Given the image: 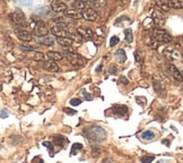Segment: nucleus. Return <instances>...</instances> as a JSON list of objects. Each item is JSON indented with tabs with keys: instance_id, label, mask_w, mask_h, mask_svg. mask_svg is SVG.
Here are the masks:
<instances>
[{
	"instance_id": "nucleus-30",
	"label": "nucleus",
	"mask_w": 183,
	"mask_h": 163,
	"mask_svg": "<svg viewBox=\"0 0 183 163\" xmlns=\"http://www.w3.org/2000/svg\"><path fill=\"white\" fill-rule=\"evenodd\" d=\"M44 58H45V55H43L42 52H35L34 55H33V59L34 60H44Z\"/></svg>"
},
{
	"instance_id": "nucleus-21",
	"label": "nucleus",
	"mask_w": 183,
	"mask_h": 163,
	"mask_svg": "<svg viewBox=\"0 0 183 163\" xmlns=\"http://www.w3.org/2000/svg\"><path fill=\"white\" fill-rule=\"evenodd\" d=\"M88 5L89 6H92L90 8H103V7L106 6V1H104V0H99V1H94V0H90L89 3H88Z\"/></svg>"
},
{
	"instance_id": "nucleus-33",
	"label": "nucleus",
	"mask_w": 183,
	"mask_h": 163,
	"mask_svg": "<svg viewBox=\"0 0 183 163\" xmlns=\"http://www.w3.org/2000/svg\"><path fill=\"white\" fill-rule=\"evenodd\" d=\"M148 43H149V45H150V47L153 48V49H157L158 44H160L158 42H157V41H155L153 38H150V40L148 41Z\"/></svg>"
},
{
	"instance_id": "nucleus-44",
	"label": "nucleus",
	"mask_w": 183,
	"mask_h": 163,
	"mask_svg": "<svg viewBox=\"0 0 183 163\" xmlns=\"http://www.w3.org/2000/svg\"><path fill=\"white\" fill-rule=\"evenodd\" d=\"M0 90H1V84H0Z\"/></svg>"
},
{
	"instance_id": "nucleus-28",
	"label": "nucleus",
	"mask_w": 183,
	"mask_h": 163,
	"mask_svg": "<svg viewBox=\"0 0 183 163\" xmlns=\"http://www.w3.org/2000/svg\"><path fill=\"white\" fill-rule=\"evenodd\" d=\"M125 41L128 43H131L134 41V33H132V29H125Z\"/></svg>"
},
{
	"instance_id": "nucleus-8",
	"label": "nucleus",
	"mask_w": 183,
	"mask_h": 163,
	"mask_svg": "<svg viewBox=\"0 0 183 163\" xmlns=\"http://www.w3.org/2000/svg\"><path fill=\"white\" fill-rule=\"evenodd\" d=\"M151 19L154 20V23L156 24V25H160H160H163V24L165 23V15L156 9V10H154V13H153Z\"/></svg>"
},
{
	"instance_id": "nucleus-42",
	"label": "nucleus",
	"mask_w": 183,
	"mask_h": 163,
	"mask_svg": "<svg viewBox=\"0 0 183 163\" xmlns=\"http://www.w3.org/2000/svg\"><path fill=\"white\" fill-rule=\"evenodd\" d=\"M120 82H122V84H128V83H129L128 79L125 78V77H123V76H121V77H120Z\"/></svg>"
},
{
	"instance_id": "nucleus-13",
	"label": "nucleus",
	"mask_w": 183,
	"mask_h": 163,
	"mask_svg": "<svg viewBox=\"0 0 183 163\" xmlns=\"http://www.w3.org/2000/svg\"><path fill=\"white\" fill-rule=\"evenodd\" d=\"M51 8L55 13H64L67 10V5L64 3H61V1H52Z\"/></svg>"
},
{
	"instance_id": "nucleus-6",
	"label": "nucleus",
	"mask_w": 183,
	"mask_h": 163,
	"mask_svg": "<svg viewBox=\"0 0 183 163\" xmlns=\"http://www.w3.org/2000/svg\"><path fill=\"white\" fill-rule=\"evenodd\" d=\"M48 33H49V29L47 27L45 23L42 22V20H38L34 27V34L36 35V38L45 36V35H48Z\"/></svg>"
},
{
	"instance_id": "nucleus-24",
	"label": "nucleus",
	"mask_w": 183,
	"mask_h": 163,
	"mask_svg": "<svg viewBox=\"0 0 183 163\" xmlns=\"http://www.w3.org/2000/svg\"><path fill=\"white\" fill-rule=\"evenodd\" d=\"M71 6L74 7L73 9H76V10H79L80 12L81 9H85L87 7V3L86 1H74L71 3Z\"/></svg>"
},
{
	"instance_id": "nucleus-11",
	"label": "nucleus",
	"mask_w": 183,
	"mask_h": 163,
	"mask_svg": "<svg viewBox=\"0 0 183 163\" xmlns=\"http://www.w3.org/2000/svg\"><path fill=\"white\" fill-rule=\"evenodd\" d=\"M35 41L38 42V44H42V45H53L54 44V38L50 36V35H45V36H42V38H36Z\"/></svg>"
},
{
	"instance_id": "nucleus-31",
	"label": "nucleus",
	"mask_w": 183,
	"mask_h": 163,
	"mask_svg": "<svg viewBox=\"0 0 183 163\" xmlns=\"http://www.w3.org/2000/svg\"><path fill=\"white\" fill-rule=\"evenodd\" d=\"M119 42H120L119 38L114 35V36H112V38H111V40H110V47H114V45H116V44L119 43Z\"/></svg>"
},
{
	"instance_id": "nucleus-38",
	"label": "nucleus",
	"mask_w": 183,
	"mask_h": 163,
	"mask_svg": "<svg viewBox=\"0 0 183 163\" xmlns=\"http://www.w3.org/2000/svg\"><path fill=\"white\" fill-rule=\"evenodd\" d=\"M81 93H83V95H84V97H85V99H86V100H87V101H92V100H93V96L90 95L89 93H86L85 91H83Z\"/></svg>"
},
{
	"instance_id": "nucleus-2",
	"label": "nucleus",
	"mask_w": 183,
	"mask_h": 163,
	"mask_svg": "<svg viewBox=\"0 0 183 163\" xmlns=\"http://www.w3.org/2000/svg\"><path fill=\"white\" fill-rule=\"evenodd\" d=\"M64 57H66V59H67L68 61H69L70 64L73 65V66H75V67H83V66H85V59L81 57L80 55H78V53L74 52L71 49H64Z\"/></svg>"
},
{
	"instance_id": "nucleus-26",
	"label": "nucleus",
	"mask_w": 183,
	"mask_h": 163,
	"mask_svg": "<svg viewBox=\"0 0 183 163\" xmlns=\"http://www.w3.org/2000/svg\"><path fill=\"white\" fill-rule=\"evenodd\" d=\"M116 58L119 59L120 62H123V61L127 60V55H125V51L123 49H119L118 51L115 52Z\"/></svg>"
},
{
	"instance_id": "nucleus-46",
	"label": "nucleus",
	"mask_w": 183,
	"mask_h": 163,
	"mask_svg": "<svg viewBox=\"0 0 183 163\" xmlns=\"http://www.w3.org/2000/svg\"><path fill=\"white\" fill-rule=\"evenodd\" d=\"M58 163H60V162H58Z\"/></svg>"
},
{
	"instance_id": "nucleus-1",
	"label": "nucleus",
	"mask_w": 183,
	"mask_h": 163,
	"mask_svg": "<svg viewBox=\"0 0 183 163\" xmlns=\"http://www.w3.org/2000/svg\"><path fill=\"white\" fill-rule=\"evenodd\" d=\"M84 134L88 139L94 140L96 143L104 142L106 139V136H108L105 129L99 127V126H88L84 129Z\"/></svg>"
},
{
	"instance_id": "nucleus-40",
	"label": "nucleus",
	"mask_w": 183,
	"mask_h": 163,
	"mask_svg": "<svg viewBox=\"0 0 183 163\" xmlns=\"http://www.w3.org/2000/svg\"><path fill=\"white\" fill-rule=\"evenodd\" d=\"M135 58H136L137 62H140V60H141V57H140V52H139V51H136V52H135Z\"/></svg>"
},
{
	"instance_id": "nucleus-20",
	"label": "nucleus",
	"mask_w": 183,
	"mask_h": 163,
	"mask_svg": "<svg viewBox=\"0 0 183 163\" xmlns=\"http://www.w3.org/2000/svg\"><path fill=\"white\" fill-rule=\"evenodd\" d=\"M114 113L116 114V116H120L122 117L123 114L127 113V111H128V108L125 107V105H115L113 109Z\"/></svg>"
},
{
	"instance_id": "nucleus-3",
	"label": "nucleus",
	"mask_w": 183,
	"mask_h": 163,
	"mask_svg": "<svg viewBox=\"0 0 183 163\" xmlns=\"http://www.w3.org/2000/svg\"><path fill=\"white\" fill-rule=\"evenodd\" d=\"M9 20H10V23L16 26V29H24L26 25L25 15L20 10H16V12L9 14Z\"/></svg>"
},
{
	"instance_id": "nucleus-39",
	"label": "nucleus",
	"mask_w": 183,
	"mask_h": 163,
	"mask_svg": "<svg viewBox=\"0 0 183 163\" xmlns=\"http://www.w3.org/2000/svg\"><path fill=\"white\" fill-rule=\"evenodd\" d=\"M64 111L66 112L67 114H70V116H74V114H76V111H74L73 109H69V108H64Z\"/></svg>"
},
{
	"instance_id": "nucleus-36",
	"label": "nucleus",
	"mask_w": 183,
	"mask_h": 163,
	"mask_svg": "<svg viewBox=\"0 0 183 163\" xmlns=\"http://www.w3.org/2000/svg\"><path fill=\"white\" fill-rule=\"evenodd\" d=\"M8 116H9V112L6 110V109H3V110L0 111V118H3V119H6V118Z\"/></svg>"
},
{
	"instance_id": "nucleus-12",
	"label": "nucleus",
	"mask_w": 183,
	"mask_h": 163,
	"mask_svg": "<svg viewBox=\"0 0 183 163\" xmlns=\"http://www.w3.org/2000/svg\"><path fill=\"white\" fill-rule=\"evenodd\" d=\"M64 15H66L68 18H70V19H75V20L83 19L81 12H79V10H76V9H67V10L64 12Z\"/></svg>"
},
{
	"instance_id": "nucleus-23",
	"label": "nucleus",
	"mask_w": 183,
	"mask_h": 163,
	"mask_svg": "<svg viewBox=\"0 0 183 163\" xmlns=\"http://www.w3.org/2000/svg\"><path fill=\"white\" fill-rule=\"evenodd\" d=\"M53 143H54L57 146H59V147H64V146L66 145V143H67V139H66L64 136H54Z\"/></svg>"
},
{
	"instance_id": "nucleus-9",
	"label": "nucleus",
	"mask_w": 183,
	"mask_h": 163,
	"mask_svg": "<svg viewBox=\"0 0 183 163\" xmlns=\"http://www.w3.org/2000/svg\"><path fill=\"white\" fill-rule=\"evenodd\" d=\"M164 55L167 59H170V60H176V59L180 58V53L177 52L175 49H173V48H166L164 50Z\"/></svg>"
},
{
	"instance_id": "nucleus-41",
	"label": "nucleus",
	"mask_w": 183,
	"mask_h": 163,
	"mask_svg": "<svg viewBox=\"0 0 183 163\" xmlns=\"http://www.w3.org/2000/svg\"><path fill=\"white\" fill-rule=\"evenodd\" d=\"M22 6H26V7H31L33 5L32 1H27V3H19Z\"/></svg>"
},
{
	"instance_id": "nucleus-25",
	"label": "nucleus",
	"mask_w": 183,
	"mask_h": 163,
	"mask_svg": "<svg viewBox=\"0 0 183 163\" xmlns=\"http://www.w3.org/2000/svg\"><path fill=\"white\" fill-rule=\"evenodd\" d=\"M83 150V145L80 143H75L73 146H71V151H70V156H74L76 155V153H78L79 151Z\"/></svg>"
},
{
	"instance_id": "nucleus-5",
	"label": "nucleus",
	"mask_w": 183,
	"mask_h": 163,
	"mask_svg": "<svg viewBox=\"0 0 183 163\" xmlns=\"http://www.w3.org/2000/svg\"><path fill=\"white\" fill-rule=\"evenodd\" d=\"M81 16H83V18H85L86 20H89V22H94V20L99 19V13L96 12L95 9L90 8V7H88V6L85 9H83Z\"/></svg>"
},
{
	"instance_id": "nucleus-10",
	"label": "nucleus",
	"mask_w": 183,
	"mask_h": 163,
	"mask_svg": "<svg viewBox=\"0 0 183 163\" xmlns=\"http://www.w3.org/2000/svg\"><path fill=\"white\" fill-rule=\"evenodd\" d=\"M51 33L57 38H69V32L58 26H53L51 29Z\"/></svg>"
},
{
	"instance_id": "nucleus-43",
	"label": "nucleus",
	"mask_w": 183,
	"mask_h": 163,
	"mask_svg": "<svg viewBox=\"0 0 183 163\" xmlns=\"http://www.w3.org/2000/svg\"><path fill=\"white\" fill-rule=\"evenodd\" d=\"M101 69H102V65H99V67H97V69H96V71L99 73V71H101Z\"/></svg>"
},
{
	"instance_id": "nucleus-32",
	"label": "nucleus",
	"mask_w": 183,
	"mask_h": 163,
	"mask_svg": "<svg viewBox=\"0 0 183 163\" xmlns=\"http://www.w3.org/2000/svg\"><path fill=\"white\" fill-rule=\"evenodd\" d=\"M42 145L45 146L48 150H50L51 152H53V150H54V146H53V144L51 142H48V140H45V142L42 143Z\"/></svg>"
},
{
	"instance_id": "nucleus-35",
	"label": "nucleus",
	"mask_w": 183,
	"mask_h": 163,
	"mask_svg": "<svg viewBox=\"0 0 183 163\" xmlns=\"http://www.w3.org/2000/svg\"><path fill=\"white\" fill-rule=\"evenodd\" d=\"M19 48L22 50H24V51H35V48H33V47H28V45H19Z\"/></svg>"
},
{
	"instance_id": "nucleus-18",
	"label": "nucleus",
	"mask_w": 183,
	"mask_h": 163,
	"mask_svg": "<svg viewBox=\"0 0 183 163\" xmlns=\"http://www.w3.org/2000/svg\"><path fill=\"white\" fill-rule=\"evenodd\" d=\"M49 9H50V7H48V6L38 7V8L34 12V16H38V18L44 17V16H47V15L49 14V12H50Z\"/></svg>"
},
{
	"instance_id": "nucleus-7",
	"label": "nucleus",
	"mask_w": 183,
	"mask_h": 163,
	"mask_svg": "<svg viewBox=\"0 0 183 163\" xmlns=\"http://www.w3.org/2000/svg\"><path fill=\"white\" fill-rule=\"evenodd\" d=\"M15 34L17 35V38L25 42H29L32 40V34L24 29H15Z\"/></svg>"
},
{
	"instance_id": "nucleus-4",
	"label": "nucleus",
	"mask_w": 183,
	"mask_h": 163,
	"mask_svg": "<svg viewBox=\"0 0 183 163\" xmlns=\"http://www.w3.org/2000/svg\"><path fill=\"white\" fill-rule=\"evenodd\" d=\"M151 38L154 39L155 41H157L158 43H167V42H171L172 41L171 35L163 29H153V32H151Z\"/></svg>"
},
{
	"instance_id": "nucleus-16",
	"label": "nucleus",
	"mask_w": 183,
	"mask_h": 163,
	"mask_svg": "<svg viewBox=\"0 0 183 163\" xmlns=\"http://www.w3.org/2000/svg\"><path fill=\"white\" fill-rule=\"evenodd\" d=\"M167 70H169V73L171 74L174 78L179 79V81H182V75H181V71L179 69H177V67H175L174 65H169L167 66Z\"/></svg>"
},
{
	"instance_id": "nucleus-17",
	"label": "nucleus",
	"mask_w": 183,
	"mask_h": 163,
	"mask_svg": "<svg viewBox=\"0 0 183 163\" xmlns=\"http://www.w3.org/2000/svg\"><path fill=\"white\" fill-rule=\"evenodd\" d=\"M155 6L157 7V10H160V13H167L171 9L169 6V1H165V0H163V1H156Z\"/></svg>"
},
{
	"instance_id": "nucleus-22",
	"label": "nucleus",
	"mask_w": 183,
	"mask_h": 163,
	"mask_svg": "<svg viewBox=\"0 0 183 163\" xmlns=\"http://www.w3.org/2000/svg\"><path fill=\"white\" fill-rule=\"evenodd\" d=\"M47 55L50 58V60H52V61H54V60L58 61V60H61V59H64V55H61L60 52H57V51H49Z\"/></svg>"
},
{
	"instance_id": "nucleus-34",
	"label": "nucleus",
	"mask_w": 183,
	"mask_h": 163,
	"mask_svg": "<svg viewBox=\"0 0 183 163\" xmlns=\"http://www.w3.org/2000/svg\"><path fill=\"white\" fill-rule=\"evenodd\" d=\"M154 161V156H142L141 163H150Z\"/></svg>"
},
{
	"instance_id": "nucleus-14",
	"label": "nucleus",
	"mask_w": 183,
	"mask_h": 163,
	"mask_svg": "<svg viewBox=\"0 0 183 163\" xmlns=\"http://www.w3.org/2000/svg\"><path fill=\"white\" fill-rule=\"evenodd\" d=\"M77 33H78L83 39L84 38L85 39H92L94 35L93 31H92L89 27H83V26L77 29Z\"/></svg>"
},
{
	"instance_id": "nucleus-29",
	"label": "nucleus",
	"mask_w": 183,
	"mask_h": 163,
	"mask_svg": "<svg viewBox=\"0 0 183 163\" xmlns=\"http://www.w3.org/2000/svg\"><path fill=\"white\" fill-rule=\"evenodd\" d=\"M169 6L170 8H174V9H181L183 6V3L181 0H179V1H176V0H171L169 3Z\"/></svg>"
},
{
	"instance_id": "nucleus-45",
	"label": "nucleus",
	"mask_w": 183,
	"mask_h": 163,
	"mask_svg": "<svg viewBox=\"0 0 183 163\" xmlns=\"http://www.w3.org/2000/svg\"><path fill=\"white\" fill-rule=\"evenodd\" d=\"M41 163H44V162H43V161H41Z\"/></svg>"
},
{
	"instance_id": "nucleus-37",
	"label": "nucleus",
	"mask_w": 183,
	"mask_h": 163,
	"mask_svg": "<svg viewBox=\"0 0 183 163\" xmlns=\"http://www.w3.org/2000/svg\"><path fill=\"white\" fill-rule=\"evenodd\" d=\"M81 103V101L79 99H77V97H75V99H71V101H70V104L71 105H79Z\"/></svg>"
},
{
	"instance_id": "nucleus-27",
	"label": "nucleus",
	"mask_w": 183,
	"mask_h": 163,
	"mask_svg": "<svg viewBox=\"0 0 183 163\" xmlns=\"http://www.w3.org/2000/svg\"><path fill=\"white\" fill-rule=\"evenodd\" d=\"M141 138L144 140H151L155 138V134L150 130H146L141 134Z\"/></svg>"
},
{
	"instance_id": "nucleus-15",
	"label": "nucleus",
	"mask_w": 183,
	"mask_h": 163,
	"mask_svg": "<svg viewBox=\"0 0 183 163\" xmlns=\"http://www.w3.org/2000/svg\"><path fill=\"white\" fill-rule=\"evenodd\" d=\"M42 66H43L44 69L48 70V71H51V73H57V71H59V66L52 60L44 61Z\"/></svg>"
},
{
	"instance_id": "nucleus-19",
	"label": "nucleus",
	"mask_w": 183,
	"mask_h": 163,
	"mask_svg": "<svg viewBox=\"0 0 183 163\" xmlns=\"http://www.w3.org/2000/svg\"><path fill=\"white\" fill-rule=\"evenodd\" d=\"M57 41L61 47H64V49H68V48L70 49V47L73 45V41L69 38H57Z\"/></svg>"
}]
</instances>
